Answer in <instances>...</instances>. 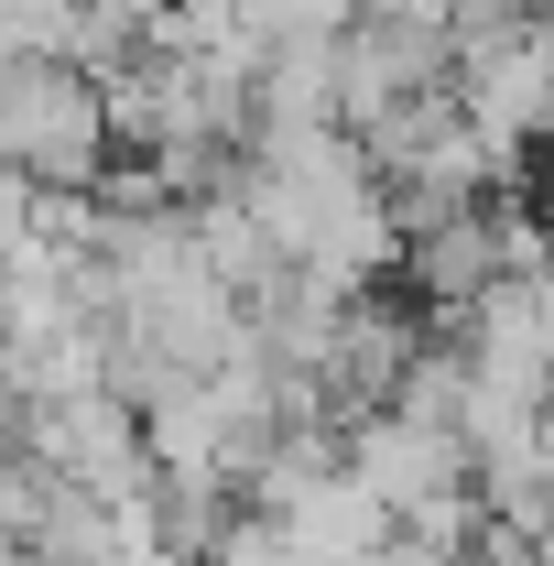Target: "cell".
I'll return each mask as SVG.
<instances>
[{
  "label": "cell",
  "instance_id": "6da1fadb",
  "mask_svg": "<svg viewBox=\"0 0 554 566\" xmlns=\"http://www.w3.org/2000/svg\"><path fill=\"white\" fill-rule=\"evenodd\" d=\"M98 76L66 44H0V175L33 186H87L98 164Z\"/></svg>",
  "mask_w": 554,
  "mask_h": 566
}]
</instances>
